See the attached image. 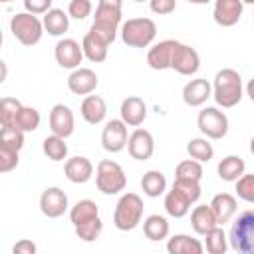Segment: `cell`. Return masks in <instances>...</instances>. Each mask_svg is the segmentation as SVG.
I'll use <instances>...</instances> for the list:
<instances>
[{"instance_id":"cell-1","label":"cell","mask_w":254,"mask_h":254,"mask_svg":"<svg viewBox=\"0 0 254 254\" xmlns=\"http://www.w3.org/2000/svg\"><path fill=\"white\" fill-rule=\"evenodd\" d=\"M121 22V2L119 0H99L95 6L93 24L87 34L101 40L103 44H113L117 38V28Z\"/></svg>"},{"instance_id":"cell-2","label":"cell","mask_w":254,"mask_h":254,"mask_svg":"<svg viewBox=\"0 0 254 254\" xmlns=\"http://www.w3.org/2000/svg\"><path fill=\"white\" fill-rule=\"evenodd\" d=\"M210 87H212V97H214L216 105H220L224 109H230V107L238 105L240 99H242V93H244V89H242V77L232 67L218 69Z\"/></svg>"},{"instance_id":"cell-3","label":"cell","mask_w":254,"mask_h":254,"mask_svg":"<svg viewBox=\"0 0 254 254\" xmlns=\"http://www.w3.org/2000/svg\"><path fill=\"white\" fill-rule=\"evenodd\" d=\"M143 198L137 192H125L115 204L113 210V224L121 232H129L139 226L143 218Z\"/></svg>"},{"instance_id":"cell-4","label":"cell","mask_w":254,"mask_h":254,"mask_svg":"<svg viewBox=\"0 0 254 254\" xmlns=\"http://www.w3.org/2000/svg\"><path fill=\"white\" fill-rule=\"evenodd\" d=\"M234 252L238 254H254V212L244 210L230 226V234L226 238Z\"/></svg>"},{"instance_id":"cell-5","label":"cell","mask_w":254,"mask_h":254,"mask_svg":"<svg viewBox=\"0 0 254 254\" xmlns=\"http://www.w3.org/2000/svg\"><path fill=\"white\" fill-rule=\"evenodd\" d=\"M157 36V24L151 18H129L121 26V40L129 48H147Z\"/></svg>"},{"instance_id":"cell-6","label":"cell","mask_w":254,"mask_h":254,"mask_svg":"<svg viewBox=\"0 0 254 254\" xmlns=\"http://www.w3.org/2000/svg\"><path fill=\"white\" fill-rule=\"evenodd\" d=\"M95 185L103 194H117L127 185V175L119 163L111 159H103L95 169Z\"/></svg>"},{"instance_id":"cell-7","label":"cell","mask_w":254,"mask_h":254,"mask_svg":"<svg viewBox=\"0 0 254 254\" xmlns=\"http://www.w3.org/2000/svg\"><path fill=\"white\" fill-rule=\"evenodd\" d=\"M10 32L22 46H36L42 40L44 26L38 16H32L28 12L14 14L10 18Z\"/></svg>"},{"instance_id":"cell-8","label":"cell","mask_w":254,"mask_h":254,"mask_svg":"<svg viewBox=\"0 0 254 254\" xmlns=\"http://www.w3.org/2000/svg\"><path fill=\"white\" fill-rule=\"evenodd\" d=\"M196 125L206 139H222L228 133V117L218 107H204L196 117Z\"/></svg>"},{"instance_id":"cell-9","label":"cell","mask_w":254,"mask_h":254,"mask_svg":"<svg viewBox=\"0 0 254 254\" xmlns=\"http://www.w3.org/2000/svg\"><path fill=\"white\" fill-rule=\"evenodd\" d=\"M200 67V56L194 48L177 42L175 50H173V58H171V67L181 75H194Z\"/></svg>"},{"instance_id":"cell-10","label":"cell","mask_w":254,"mask_h":254,"mask_svg":"<svg viewBox=\"0 0 254 254\" xmlns=\"http://www.w3.org/2000/svg\"><path fill=\"white\" fill-rule=\"evenodd\" d=\"M101 145L107 153H119L127 145V125L121 119H111L101 131Z\"/></svg>"},{"instance_id":"cell-11","label":"cell","mask_w":254,"mask_h":254,"mask_svg":"<svg viewBox=\"0 0 254 254\" xmlns=\"http://www.w3.org/2000/svg\"><path fill=\"white\" fill-rule=\"evenodd\" d=\"M54 56H56V62L60 67H65V69H77L81 60H83V52H81V46L71 40V38H64L56 44L54 48Z\"/></svg>"},{"instance_id":"cell-12","label":"cell","mask_w":254,"mask_h":254,"mask_svg":"<svg viewBox=\"0 0 254 254\" xmlns=\"http://www.w3.org/2000/svg\"><path fill=\"white\" fill-rule=\"evenodd\" d=\"M67 194L60 187H50L40 196V210L48 218H60L67 210Z\"/></svg>"},{"instance_id":"cell-13","label":"cell","mask_w":254,"mask_h":254,"mask_svg":"<svg viewBox=\"0 0 254 254\" xmlns=\"http://www.w3.org/2000/svg\"><path fill=\"white\" fill-rule=\"evenodd\" d=\"M127 151L135 161H147L153 157L155 151V141L153 135L147 129H135L129 137H127Z\"/></svg>"},{"instance_id":"cell-14","label":"cell","mask_w":254,"mask_h":254,"mask_svg":"<svg viewBox=\"0 0 254 254\" xmlns=\"http://www.w3.org/2000/svg\"><path fill=\"white\" fill-rule=\"evenodd\" d=\"M73 127H75V121H73V113L67 105L64 103H56L50 111V129H52V135L56 137H62V139H67L71 133H73Z\"/></svg>"},{"instance_id":"cell-15","label":"cell","mask_w":254,"mask_h":254,"mask_svg":"<svg viewBox=\"0 0 254 254\" xmlns=\"http://www.w3.org/2000/svg\"><path fill=\"white\" fill-rule=\"evenodd\" d=\"M97 73L89 67H77L67 77V89L73 95H91L97 87Z\"/></svg>"},{"instance_id":"cell-16","label":"cell","mask_w":254,"mask_h":254,"mask_svg":"<svg viewBox=\"0 0 254 254\" xmlns=\"http://www.w3.org/2000/svg\"><path fill=\"white\" fill-rule=\"evenodd\" d=\"M242 10H244V4L238 0H216L214 10H212V18L218 26L230 28V26L238 24Z\"/></svg>"},{"instance_id":"cell-17","label":"cell","mask_w":254,"mask_h":254,"mask_svg":"<svg viewBox=\"0 0 254 254\" xmlns=\"http://www.w3.org/2000/svg\"><path fill=\"white\" fill-rule=\"evenodd\" d=\"M119 113H121V121L129 127H139L143 125L145 117H147V105L141 97L137 95H129L121 101V107H119Z\"/></svg>"},{"instance_id":"cell-18","label":"cell","mask_w":254,"mask_h":254,"mask_svg":"<svg viewBox=\"0 0 254 254\" xmlns=\"http://www.w3.org/2000/svg\"><path fill=\"white\" fill-rule=\"evenodd\" d=\"M212 95V87L206 79L202 77H196V79H190L189 83H185L183 87V101L185 105L189 107H200L206 103V99Z\"/></svg>"},{"instance_id":"cell-19","label":"cell","mask_w":254,"mask_h":254,"mask_svg":"<svg viewBox=\"0 0 254 254\" xmlns=\"http://www.w3.org/2000/svg\"><path fill=\"white\" fill-rule=\"evenodd\" d=\"M177 40H163L159 44H155L153 48H149L147 52V64L151 69L163 71L171 67V58H173V50H175Z\"/></svg>"},{"instance_id":"cell-20","label":"cell","mask_w":254,"mask_h":254,"mask_svg":"<svg viewBox=\"0 0 254 254\" xmlns=\"http://www.w3.org/2000/svg\"><path fill=\"white\" fill-rule=\"evenodd\" d=\"M64 173H65V179L73 185H83L91 179L93 175V165L87 157H71L65 161V167H64Z\"/></svg>"},{"instance_id":"cell-21","label":"cell","mask_w":254,"mask_h":254,"mask_svg":"<svg viewBox=\"0 0 254 254\" xmlns=\"http://www.w3.org/2000/svg\"><path fill=\"white\" fill-rule=\"evenodd\" d=\"M210 210L216 218V224H224V222H230V218L236 214L238 210V204H236V198L230 194V192H220L216 194L212 200H210Z\"/></svg>"},{"instance_id":"cell-22","label":"cell","mask_w":254,"mask_h":254,"mask_svg":"<svg viewBox=\"0 0 254 254\" xmlns=\"http://www.w3.org/2000/svg\"><path fill=\"white\" fill-rule=\"evenodd\" d=\"M79 111H81V117L89 125H99V123H103V119L107 115V105L101 95H85Z\"/></svg>"},{"instance_id":"cell-23","label":"cell","mask_w":254,"mask_h":254,"mask_svg":"<svg viewBox=\"0 0 254 254\" xmlns=\"http://www.w3.org/2000/svg\"><path fill=\"white\" fill-rule=\"evenodd\" d=\"M167 252L169 254H204V246L198 238H192L189 234H175L167 240Z\"/></svg>"},{"instance_id":"cell-24","label":"cell","mask_w":254,"mask_h":254,"mask_svg":"<svg viewBox=\"0 0 254 254\" xmlns=\"http://www.w3.org/2000/svg\"><path fill=\"white\" fill-rule=\"evenodd\" d=\"M190 226L200 236H204L206 232H210L212 228L218 226L216 224V218H214V214H212V210H210L208 204H198V206L192 208V212H190Z\"/></svg>"},{"instance_id":"cell-25","label":"cell","mask_w":254,"mask_h":254,"mask_svg":"<svg viewBox=\"0 0 254 254\" xmlns=\"http://www.w3.org/2000/svg\"><path fill=\"white\" fill-rule=\"evenodd\" d=\"M42 26L44 30L50 34V36H64L69 28V18H67V12H64L62 8H52L44 14V20H42Z\"/></svg>"},{"instance_id":"cell-26","label":"cell","mask_w":254,"mask_h":254,"mask_svg":"<svg viewBox=\"0 0 254 254\" xmlns=\"http://www.w3.org/2000/svg\"><path fill=\"white\" fill-rule=\"evenodd\" d=\"M244 171H246V163H244V159L238 157V155H228V157H224V159L218 163V167H216L218 177H220L222 181H226V183H234L236 179H240V177L244 175Z\"/></svg>"},{"instance_id":"cell-27","label":"cell","mask_w":254,"mask_h":254,"mask_svg":"<svg viewBox=\"0 0 254 254\" xmlns=\"http://www.w3.org/2000/svg\"><path fill=\"white\" fill-rule=\"evenodd\" d=\"M97 216H99V206L89 198L77 200L69 210V220H71L73 226H79V224H83L87 220H93Z\"/></svg>"},{"instance_id":"cell-28","label":"cell","mask_w":254,"mask_h":254,"mask_svg":"<svg viewBox=\"0 0 254 254\" xmlns=\"http://www.w3.org/2000/svg\"><path fill=\"white\" fill-rule=\"evenodd\" d=\"M143 232L149 240L153 242H159V240H165L169 236V222L165 216L161 214H151L145 218L143 222Z\"/></svg>"},{"instance_id":"cell-29","label":"cell","mask_w":254,"mask_h":254,"mask_svg":"<svg viewBox=\"0 0 254 254\" xmlns=\"http://www.w3.org/2000/svg\"><path fill=\"white\" fill-rule=\"evenodd\" d=\"M141 189L151 198L161 196L165 192V189H167V179H165V175L161 171H155V169L153 171H147L143 175V179H141Z\"/></svg>"},{"instance_id":"cell-30","label":"cell","mask_w":254,"mask_h":254,"mask_svg":"<svg viewBox=\"0 0 254 254\" xmlns=\"http://www.w3.org/2000/svg\"><path fill=\"white\" fill-rule=\"evenodd\" d=\"M107 48H109L107 44H103L101 40L93 38L91 34H85L83 40H81V52H83V56H85L89 62H95V64L105 62V58H107Z\"/></svg>"},{"instance_id":"cell-31","label":"cell","mask_w":254,"mask_h":254,"mask_svg":"<svg viewBox=\"0 0 254 254\" xmlns=\"http://www.w3.org/2000/svg\"><path fill=\"white\" fill-rule=\"evenodd\" d=\"M24 147V133L16 127H0V151L18 155Z\"/></svg>"},{"instance_id":"cell-32","label":"cell","mask_w":254,"mask_h":254,"mask_svg":"<svg viewBox=\"0 0 254 254\" xmlns=\"http://www.w3.org/2000/svg\"><path fill=\"white\" fill-rule=\"evenodd\" d=\"M14 127L22 133H32L40 127V111L28 105H22V109L18 111L16 119H14Z\"/></svg>"},{"instance_id":"cell-33","label":"cell","mask_w":254,"mask_h":254,"mask_svg":"<svg viewBox=\"0 0 254 254\" xmlns=\"http://www.w3.org/2000/svg\"><path fill=\"white\" fill-rule=\"evenodd\" d=\"M187 153H189L190 159L196 161V163H208V161L214 157L212 145L208 143V139H202V137L190 139L189 145H187Z\"/></svg>"},{"instance_id":"cell-34","label":"cell","mask_w":254,"mask_h":254,"mask_svg":"<svg viewBox=\"0 0 254 254\" xmlns=\"http://www.w3.org/2000/svg\"><path fill=\"white\" fill-rule=\"evenodd\" d=\"M42 151H44V155H46L50 161H56V163H58V161H64V159L67 157V143H65V139H62V137L50 135V137L44 139Z\"/></svg>"},{"instance_id":"cell-35","label":"cell","mask_w":254,"mask_h":254,"mask_svg":"<svg viewBox=\"0 0 254 254\" xmlns=\"http://www.w3.org/2000/svg\"><path fill=\"white\" fill-rule=\"evenodd\" d=\"M204 246H206V252L208 254H226L228 240H226L224 230L220 226H216L210 232H206L204 234Z\"/></svg>"},{"instance_id":"cell-36","label":"cell","mask_w":254,"mask_h":254,"mask_svg":"<svg viewBox=\"0 0 254 254\" xmlns=\"http://www.w3.org/2000/svg\"><path fill=\"white\" fill-rule=\"evenodd\" d=\"M179 196H183L189 204H194L198 198H200V183H194V181H185V179H175L173 183V189Z\"/></svg>"},{"instance_id":"cell-37","label":"cell","mask_w":254,"mask_h":254,"mask_svg":"<svg viewBox=\"0 0 254 254\" xmlns=\"http://www.w3.org/2000/svg\"><path fill=\"white\" fill-rule=\"evenodd\" d=\"M22 103L16 97H0V127H14V119Z\"/></svg>"},{"instance_id":"cell-38","label":"cell","mask_w":254,"mask_h":254,"mask_svg":"<svg viewBox=\"0 0 254 254\" xmlns=\"http://www.w3.org/2000/svg\"><path fill=\"white\" fill-rule=\"evenodd\" d=\"M165 210H167V214L173 216V218H183V216L190 210V204H189L183 196H179L175 190H169V192L165 194Z\"/></svg>"},{"instance_id":"cell-39","label":"cell","mask_w":254,"mask_h":254,"mask_svg":"<svg viewBox=\"0 0 254 254\" xmlns=\"http://www.w3.org/2000/svg\"><path fill=\"white\" fill-rule=\"evenodd\" d=\"M175 179H185V181L200 183V179H202V165H200V163H196V161H192V159L181 161V163L177 165Z\"/></svg>"},{"instance_id":"cell-40","label":"cell","mask_w":254,"mask_h":254,"mask_svg":"<svg viewBox=\"0 0 254 254\" xmlns=\"http://www.w3.org/2000/svg\"><path fill=\"white\" fill-rule=\"evenodd\" d=\"M73 228H75V234H77L79 240H83V242H95V240L101 236L103 222H101V218L97 216V218L87 220V222H83V224H79V226H73Z\"/></svg>"},{"instance_id":"cell-41","label":"cell","mask_w":254,"mask_h":254,"mask_svg":"<svg viewBox=\"0 0 254 254\" xmlns=\"http://www.w3.org/2000/svg\"><path fill=\"white\" fill-rule=\"evenodd\" d=\"M234 183H236V194H238V198H242L244 202H254V175H246L244 173Z\"/></svg>"},{"instance_id":"cell-42","label":"cell","mask_w":254,"mask_h":254,"mask_svg":"<svg viewBox=\"0 0 254 254\" xmlns=\"http://www.w3.org/2000/svg\"><path fill=\"white\" fill-rule=\"evenodd\" d=\"M93 4L89 0H71L67 4V18H75V20H83L91 14Z\"/></svg>"},{"instance_id":"cell-43","label":"cell","mask_w":254,"mask_h":254,"mask_svg":"<svg viewBox=\"0 0 254 254\" xmlns=\"http://www.w3.org/2000/svg\"><path fill=\"white\" fill-rule=\"evenodd\" d=\"M24 10L32 16H44L52 10V0H24Z\"/></svg>"},{"instance_id":"cell-44","label":"cell","mask_w":254,"mask_h":254,"mask_svg":"<svg viewBox=\"0 0 254 254\" xmlns=\"http://www.w3.org/2000/svg\"><path fill=\"white\" fill-rule=\"evenodd\" d=\"M149 8L155 14H171V12H175L177 2L175 0H151L149 2Z\"/></svg>"},{"instance_id":"cell-45","label":"cell","mask_w":254,"mask_h":254,"mask_svg":"<svg viewBox=\"0 0 254 254\" xmlns=\"http://www.w3.org/2000/svg\"><path fill=\"white\" fill-rule=\"evenodd\" d=\"M16 167H18V155L0 151V175H2V173H10V171H14Z\"/></svg>"},{"instance_id":"cell-46","label":"cell","mask_w":254,"mask_h":254,"mask_svg":"<svg viewBox=\"0 0 254 254\" xmlns=\"http://www.w3.org/2000/svg\"><path fill=\"white\" fill-rule=\"evenodd\" d=\"M36 242L30 238H22L12 246V254H36Z\"/></svg>"},{"instance_id":"cell-47","label":"cell","mask_w":254,"mask_h":254,"mask_svg":"<svg viewBox=\"0 0 254 254\" xmlns=\"http://www.w3.org/2000/svg\"><path fill=\"white\" fill-rule=\"evenodd\" d=\"M6 75H8V65H6L2 60H0V83H4Z\"/></svg>"},{"instance_id":"cell-48","label":"cell","mask_w":254,"mask_h":254,"mask_svg":"<svg viewBox=\"0 0 254 254\" xmlns=\"http://www.w3.org/2000/svg\"><path fill=\"white\" fill-rule=\"evenodd\" d=\"M2 40H4V38H2V30H0V48H2Z\"/></svg>"}]
</instances>
